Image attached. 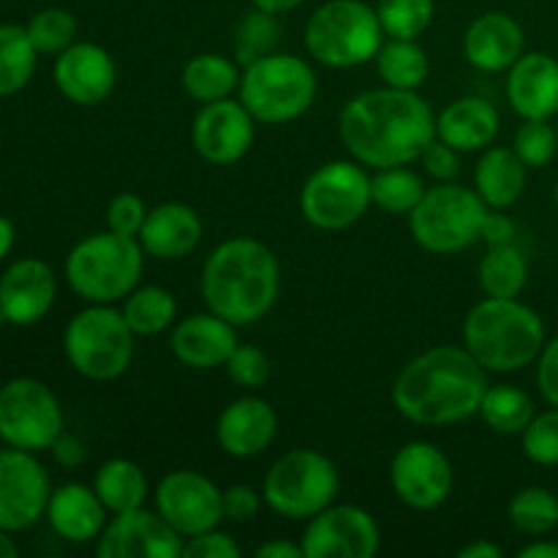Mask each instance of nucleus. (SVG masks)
Here are the masks:
<instances>
[{
    "mask_svg": "<svg viewBox=\"0 0 558 558\" xmlns=\"http://www.w3.org/2000/svg\"><path fill=\"white\" fill-rule=\"evenodd\" d=\"M134 338L123 311L90 303V308L74 314L65 325L63 349L76 374L90 381H112L129 371Z\"/></svg>",
    "mask_w": 558,
    "mask_h": 558,
    "instance_id": "nucleus-8",
    "label": "nucleus"
},
{
    "mask_svg": "<svg viewBox=\"0 0 558 558\" xmlns=\"http://www.w3.org/2000/svg\"><path fill=\"white\" fill-rule=\"evenodd\" d=\"M529 167L512 147H485L474 169V191L490 210H505L521 199Z\"/></svg>",
    "mask_w": 558,
    "mask_h": 558,
    "instance_id": "nucleus-28",
    "label": "nucleus"
},
{
    "mask_svg": "<svg viewBox=\"0 0 558 558\" xmlns=\"http://www.w3.org/2000/svg\"><path fill=\"white\" fill-rule=\"evenodd\" d=\"M145 218L147 207L136 194H118L107 207V227L125 238H140Z\"/></svg>",
    "mask_w": 558,
    "mask_h": 558,
    "instance_id": "nucleus-44",
    "label": "nucleus"
},
{
    "mask_svg": "<svg viewBox=\"0 0 558 558\" xmlns=\"http://www.w3.org/2000/svg\"><path fill=\"white\" fill-rule=\"evenodd\" d=\"M507 101L523 120L558 114V60L548 52H523L507 74Z\"/></svg>",
    "mask_w": 558,
    "mask_h": 558,
    "instance_id": "nucleus-21",
    "label": "nucleus"
},
{
    "mask_svg": "<svg viewBox=\"0 0 558 558\" xmlns=\"http://www.w3.org/2000/svg\"><path fill=\"white\" fill-rule=\"evenodd\" d=\"M512 150L521 156L529 169L548 167L558 153L556 125H550L548 120H523L512 140Z\"/></svg>",
    "mask_w": 558,
    "mask_h": 558,
    "instance_id": "nucleus-41",
    "label": "nucleus"
},
{
    "mask_svg": "<svg viewBox=\"0 0 558 558\" xmlns=\"http://www.w3.org/2000/svg\"><path fill=\"white\" fill-rule=\"evenodd\" d=\"M521 439L529 461L537 463V466H558V407L534 414Z\"/></svg>",
    "mask_w": 558,
    "mask_h": 558,
    "instance_id": "nucleus-42",
    "label": "nucleus"
},
{
    "mask_svg": "<svg viewBox=\"0 0 558 558\" xmlns=\"http://www.w3.org/2000/svg\"><path fill=\"white\" fill-rule=\"evenodd\" d=\"M145 270V248L136 238L98 232L80 240L65 259V281L87 303L112 305L129 298Z\"/></svg>",
    "mask_w": 558,
    "mask_h": 558,
    "instance_id": "nucleus-5",
    "label": "nucleus"
},
{
    "mask_svg": "<svg viewBox=\"0 0 558 558\" xmlns=\"http://www.w3.org/2000/svg\"><path fill=\"white\" fill-rule=\"evenodd\" d=\"M118 82L112 54L93 41H74L54 60V85L69 101L96 107L107 101Z\"/></svg>",
    "mask_w": 558,
    "mask_h": 558,
    "instance_id": "nucleus-19",
    "label": "nucleus"
},
{
    "mask_svg": "<svg viewBox=\"0 0 558 558\" xmlns=\"http://www.w3.org/2000/svg\"><path fill=\"white\" fill-rule=\"evenodd\" d=\"M420 161H423L425 174L434 180H439V183H450V180L458 174V169H461L458 150L456 147L447 145V142H441L439 136H436V140L425 147L423 156H420Z\"/></svg>",
    "mask_w": 558,
    "mask_h": 558,
    "instance_id": "nucleus-47",
    "label": "nucleus"
},
{
    "mask_svg": "<svg viewBox=\"0 0 558 558\" xmlns=\"http://www.w3.org/2000/svg\"><path fill=\"white\" fill-rule=\"evenodd\" d=\"M123 316L134 336H158V332L169 330L178 316V303H174L172 292L163 287H136L123 298Z\"/></svg>",
    "mask_w": 558,
    "mask_h": 558,
    "instance_id": "nucleus-34",
    "label": "nucleus"
},
{
    "mask_svg": "<svg viewBox=\"0 0 558 558\" xmlns=\"http://www.w3.org/2000/svg\"><path fill=\"white\" fill-rule=\"evenodd\" d=\"M20 556V548H16L14 539L9 537L5 529H0V558H16Z\"/></svg>",
    "mask_w": 558,
    "mask_h": 558,
    "instance_id": "nucleus-56",
    "label": "nucleus"
},
{
    "mask_svg": "<svg viewBox=\"0 0 558 558\" xmlns=\"http://www.w3.org/2000/svg\"><path fill=\"white\" fill-rule=\"evenodd\" d=\"M256 136V120L243 101L202 104L191 125V142L194 150L210 163H234L251 150Z\"/></svg>",
    "mask_w": 558,
    "mask_h": 558,
    "instance_id": "nucleus-18",
    "label": "nucleus"
},
{
    "mask_svg": "<svg viewBox=\"0 0 558 558\" xmlns=\"http://www.w3.org/2000/svg\"><path fill=\"white\" fill-rule=\"evenodd\" d=\"M11 245H14V227H11L9 218L0 216V259L9 254Z\"/></svg>",
    "mask_w": 558,
    "mask_h": 558,
    "instance_id": "nucleus-55",
    "label": "nucleus"
},
{
    "mask_svg": "<svg viewBox=\"0 0 558 558\" xmlns=\"http://www.w3.org/2000/svg\"><path fill=\"white\" fill-rule=\"evenodd\" d=\"M49 474L33 452L20 447L0 450V529L25 532L41 515H47Z\"/></svg>",
    "mask_w": 558,
    "mask_h": 558,
    "instance_id": "nucleus-16",
    "label": "nucleus"
},
{
    "mask_svg": "<svg viewBox=\"0 0 558 558\" xmlns=\"http://www.w3.org/2000/svg\"><path fill=\"white\" fill-rule=\"evenodd\" d=\"M341 477L319 450H289L265 474L262 496L272 512L289 521H308L336 501Z\"/></svg>",
    "mask_w": 558,
    "mask_h": 558,
    "instance_id": "nucleus-9",
    "label": "nucleus"
},
{
    "mask_svg": "<svg viewBox=\"0 0 558 558\" xmlns=\"http://www.w3.org/2000/svg\"><path fill=\"white\" fill-rule=\"evenodd\" d=\"M5 325V316H3V311H0V327Z\"/></svg>",
    "mask_w": 558,
    "mask_h": 558,
    "instance_id": "nucleus-58",
    "label": "nucleus"
},
{
    "mask_svg": "<svg viewBox=\"0 0 558 558\" xmlns=\"http://www.w3.org/2000/svg\"><path fill=\"white\" fill-rule=\"evenodd\" d=\"M507 518L526 537H545L558 529V496L539 485L518 490L507 507Z\"/></svg>",
    "mask_w": 558,
    "mask_h": 558,
    "instance_id": "nucleus-38",
    "label": "nucleus"
},
{
    "mask_svg": "<svg viewBox=\"0 0 558 558\" xmlns=\"http://www.w3.org/2000/svg\"><path fill=\"white\" fill-rule=\"evenodd\" d=\"M390 485L398 499L412 510H436L456 488V469L430 441H409L392 458Z\"/></svg>",
    "mask_w": 558,
    "mask_h": 558,
    "instance_id": "nucleus-15",
    "label": "nucleus"
},
{
    "mask_svg": "<svg viewBox=\"0 0 558 558\" xmlns=\"http://www.w3.org/2000/svg\"><path fill=\"white\" fill-rule=\"evenodd\" d=\"M523 52H526V36H523L521 22L505 11L480 14L463 36V54L474 69L485 71V74L510 71V65Z\"/></svg>",
    "mask_w": 558,
    "mask_h": 558,
    "instance_id": "nucleus-23",
    "label": "nucleus"
},
{
    "mask_svg": "<svg viewBox=\"0 0 558 558\" xmlns=\"http://www.w3.org/2000/svg\"><path fill=\"white\" fill-rule=\"evenodd\" d=\"M281 33L283 31L281 22H278V14L256 9L254 5V9L240 20L238 31H234V60L240 63V69L267 58V54L278 52Z\"/></svg>",
    "mask_w": 558,
    "mask_h": 558,
    "instance_id": "nucleus-37",
    "label": "nucleus"
},
{
    "mask_svg": "<svg viewBox=\"0 0 558 558\" xmlns=\"http://www.w3.org/2000/svg\"><path fill=\"white\" fill-rule=\"evenodd\" d=\"M93 488L112 515L145 507L147 501L145 472H142L140 463L129 461V458H112V461L104 463L96 472Z\"/></svg>",
    "mask_w": 558,
    "mask_h": 558,
    "instance_id": "nucleus-31",
    "label": "nucleus"
},
{
    "mask_svg": "<svg viewBox=\"0 0 558 558\" xmlns=\"http://www.w3.org/2000/svg\"><path fill=\"white\" fill-rule=\"evenodd\" d=\"M185 539L169 526L161 512L145 507L118 512L96 539L98 558H183Z\"/></svg>",
    "mask_w": 558,
    "mask_h": 558,
    "instance_id": "nucleus-17",
    "label": "nucleus"
},
{
    "mask_svg": "<svg viewBox=\"0 0 558 558\" xmlns=\"http://www.w3.org/2000/svg\"><path fill=\"white\" fill-rule=\"evenodd\" d=\"M537 387L550 407H558V336L545 341L537 357Z\"/></svg>",
    "mask_w": 558,
    "mask_h": 558,
    "instance_id": "nucleus-48",
    "label": "nucleus"
},
{
    "mask_svg": "<svg viewBox=\"0 0 558 558\" xmlns=\"http://www.w3.org/2000/svg\"><path fill=\"white\" fill-rule=\"evenodd\" d=\"M463 347L485 371H521L543 352V316L518 298H485L463 319Z\"/></svg>",
    "mask_w": 558,
    "mask_h": 558,
    "instance_id": "nucleus-4",
    "label": "nucleus"
},
{
    "mask_svg": "<svg viewBox=\"0 0 558 558\" xmlns=\"http://www.w3.org/2000/svg\"><path fill=\"white\" fill-rule=\"evenodd\" d=\"M156 510L183 539L218 529L223 521V490L210 477L191 469L169 472L158 483Z\"/></svg>",
    "mask_w": 558,
    "mask_h": 558,
    "instance_id": "nucleus-13",
    "label": "nucleus"
},
{
    "mask_svg": "<svg viewBox=\"0 0 558 558\" xmlns=\"http://www.w3.org/2000/svg\"><path fill=\"white\" fill-rule=\"evenodd\" d=\"M254 554L256 558H303V545L289 539H267Z\"/></svg>",
    "mask_w": 558,
    "mask_h": 558,
    "instance_id": "nucleus-51",
    "label": "nucleus"
},
{
    "mask_svg": "<svg viewBox=\"0 0 558 558\" xmlns=\"http://www.w3.org/2000/svg\"><path fill=\"white\" fill-rule=\"evenodd\" d=\"M554 202H556V207H558V183H556V189H554Z\"/></svg>",
    "mask_w": 558,
    "mask_h": 558,
    "instance_id": "nucleus-57",
    "label": "nucleus"
},
{
    "mask_svg": "<svg viewBox=\"0 0 558 558\" xmlns=\"http://www.w3.org/2000/svg\"><path fill=\"white\" fill-rule=\"evenodd\" d=\"M374 60L379 80L396 90H420L430 74V60L417 38H390Z\"/></svg>",
    "mask_w": 558,
    "mask_h": 558,
    "instance_id": "nucleus-30",
    "label": "nucleus"
},
{
    "mask_svg": "<svg viewBox=\"0 0 558 558\" xmlns=\"http://www.w3.org/2000/svg\"><path fill=\"white\" fill-rule=\"evenodd\" d=\"M278 414L265 398L245 396L229 403L216 423V439L232 458H256L272 445Z\"/></svg>",
    "mask_w": 558,
    "mask_h": 558,
    "instance_id": "nucleus-24",
    "label": "nucleus"
},
{
    "mask_svg": "<svg viewBox=\"0 0 558 558\" xmlns=\"http://www.w3.org/2000/svg\"><path fill=\"white\" fill-rule=\"evenodd\" d=\"M58 281L47 262L20 259L0 276V311L9 325H36L52 308Z\"/></svg>",
    "mask_w": 558,
    "mask_h": 558,
    "instance_id": "nucleus-20",
    "label": "nucleus"
},
{
    "mask_svg": "<svg viewBox=\"0 0 558 558\" xmlns=\"http://www.w3.org/2000/svg\"><path fill=\"white\" fill-rule=\"evenodd\" d=\"M488 205L474 189L439 183L425 191L420 205L409 213V229L417 245L430 254H458L480 240Z\"/></svg>",
    "mask_w": 558,
    "mask_h": 558,
    "instance_id": "nucleus-10",
    "label": "nucleus"
},
{
    "mask_svg": "<svg viewBox=\"0 0 558 558\" xmlns=\"http://www.w3.org/2000/svg\"><path fill=\"white\" fill-rule=\"evenodd\" d=\"M425 191L428 189L423 178L409 167H387L371 174V199L379 210L392 216H409L420 205Z\"/></svg>",
    "mask_w": 558,
    "mask_h": 558,
    "instance_id": "nucleus-35",
    "label": "nucleus"
},
{
    "mask_svg": "<svg viewBox=\"0 0 558 558\" xmlns=\"http://www.w3.org/2000/svg\"><path fill=\"white\" fill-rule=\"evenodd\" d=\"M501 129L499 109L480 96L458 98L436 114V136L458 153L485 150Z\"/></svg>",
    "mask_w": 558,
    "mask_h": 558,
    "instance_id": "nucleus-27",
    "label": "nucleus"
},
{
    "mask_svg": "<svg viewBox=\"0 0 558 558\" xmlns=\"http://www.w3.org/2000/svg\"><path fill=\"white\" fill-rule=\"evenodd\" d=\"M262 501H265V496H262L254 485H232V488L223 490V521H232V523L254 521Z\"/></svg>",
    "mask_w": 558,
    "mask_h": 558,
    "instance_id": "nucleus-46",
    "label": "nucleus"
},
{
    "mask_svg": "<svg viewBox=\"0 0 558 558\" xmlns=\"http://www.w3.org/2000/svg\"><path fill=\"white\" fill-rule=\"evenodd\" d=\"M136 240L145 254L156 259H185L202 243V218L183 202H163L147 210L145 227Z\"/></svg>",
    "mask_w": 558,
    "mask_h": 558,
    "instance_id": "nucleus-25",
    "label": "nucleus"
},
{
    "mask_svg": "<svg viewBox=\"0 0 558 558\" xmlns=\"http://www.w3.org/2000/svg\"><path fill=\"white\" fill-rule=\"evenodd\" d=\"M281 292V265L254 238L223 240L202 267V298L207 311L234 327L265 319Z\"/></svg>",
    "mask_w": 558,
    "mask_h": 558,
    "instance_id": "nucleus-3",
    "label": "nucleus"
},
{
    "mask_svg": "<svg viewBox=\"0 0 558 558\" xmlns=\"http://www.w3.org/2000/svg\"><path fill=\"white\" fill-rule=\"evenodd\" d=\"M436 0H379L376 14H379L385 36L390 38H417L434 22Z\"/></svg>",
    "mask_w": 558,
    "mask_h": 558,
    "instance_id": "nucleus-39",
    "label": "nucleus"
},
{
    "mask_svg": "<svg viewBox=\"0 0 558 558\" xmlns=\"http://www.w3.org/2000/svg\"><path fill=\"white\" fill-rule=\"evenodd\" d=\"M556 136H558V120H556Z\"/></svg>",
    "mask_w": 558,
    "mask_h": 558,
    "instance_id": "nucleus-59",
    "label": "nucleus"
},
{
    "mask_svg": "<svg viewBox=\"0 0 558 558\" xmlns=\"http://www.w3.org/2000/svg\"><path fill=\"white\" fill-rule=\"evenodd\" d=\"M240 80H243V71H240L238 60L213 52L194 54L183 65V76H180L183 90L199 104L232 98V93L240 90Z\"/></svg>",
    "mask_w": 558,
    "mask_h": 558,
    "instance_id": "nucleus-29",
    "label": "nucleus"
},
{
    "mask_svg": "<svg viewBox=\"0 0 558 558\" xmlns=\"http://www.w3.org/2000/svg\"><path fill=\"white\" fill-rule=\"evenodd\" d=\"M36 54L27 27L0 25V96H11L33 80Z\"/></svg>",
    "mask_w": 558,
    "mask_h": 558,
    "instance_id": "nucleus-36",
    "label": "nucleus"
},
{
    "mask_svg": "<svg viewBox=\"0 0 558 558\" xmlns=\"http://www.w3.org/2000/svg\"><path fill=\"white\" fill-rule=\"evenodd\" d=\"M107 507L98 499L96 488L69 483L52 490L47 505V521L60 539L74 545L96 543L107 526Z\"/></svg>",
    "mask_w": 558,
    "mask_h": 558,
    "instance_id": "nucleus-26",
    "label": "nucleus"
},
{
    "mask_svg": "<svg viewBox=\"0 0 558 558\" xmlns=\"http://www.w3.org/2000/svg\"><path fill=\"white\" fill-rule=\"evenodd\" d=\"M305 558H374L379 554V523L357 505H330L308 518L303 539Z\"/></svg>",
    "mask_w": 558,
    "mask_h": 558,
    "instance_id": "nucleus-14",
    "label": "nucleus"
},
{
    "mask_svg": "<svg viewBox=\"0 0 558 558\" xmlns=\"http://www.w3.org/2000/svg\"><path fill=\"white\" fill-rule=\"evenodd\" d=\"M63 434V409L38 379H11L0 387V439L9 447L38 452L49 450Z\"/></svg>",
    "mask_w": 558,
    "mask_h": 558,
    "instance_id": "nucleus-12",
    "label": "nucleus"
},
{
    "mask_svg": "<svg viewBox=\"0 0 558 558\" xmlns=\"http://www.w3.org/2000/svg\"><path fill=\"white\" fill-rule=\"evenodd\" d=\"M477 414L496 434L521 436L537 412H534V401L529 398V392H523L521 387L488 385Z\"/></svg>",
    "mask_w": 558,
    "mask_h": 558,
    "instance_id": "nucleus-33",
    "label": "nucleus"
},
{
    "mask_svg": "<svg viewBox=\"0 0 558 558\" xmlns=\"http://www.w3.org/2000/svg\"><path fill=\"white\" fill-rule=\"evenodd\" d=\"M374 205L371 174L360 161H330L316 169L300 191L303 218L325 232L352 227Z\"/></svg>",
    "mask_w": 558,
    "mask_h": 558,
    "instance_id": "nucleus-11",
    "label": "nucleus"
},
{
    "mask_svg": "<svg viewBox=\"0 0 558 558\" xmlns=\"http://www.w3.org/2000/svg\"><path fill=\"white\" fill-rule=\"evenodd\" d=\"M518 558H558V543L556 539L534 537V543L518 550Z\"/></svg>",
    "mask_w": 558,
    "mask_h": 558,
    "instance_id": "nucleus-53",
    "label": "nucleus"
},
{
    "mask_svg": "<svg viewBox=\"0 0 558 558\" xmlns=\"http://www.w3.org/2000/svg\"><path fill=\"white\" fill-rule=\"evenodd\" d=\"M385 44V27L365 0H327L305 22V49L327 69H357Z\"/></svg>",
    "mask_w": 558,
    "mask_h": 558,
    "instance_id": "nucleus-6",
    "label": "nucleus"
},
{
    "mask_svg": "<svg viewBox=\"0 0 558 558\" xmlns=\"http://www.w3.org/2000/svg\"><path fill=\"white\" fill-rule=\"evenodd\" d=\"M461 558H501L505 556V550L499 548L496 543H490V539H474V543L463 545Z\"/></svg>",
    "mask_w": 558,
    "mask_h": 558,
    "instance_id": "nucleus-52",
    "label": "nucleus"
},
{
    "mask_svg": "<svg viewBox=\"0 0 558 558\" xmlns=\"http://www.w3.org/2000/svg\"><path fill=\"white\" fill-rule=\"evenodd\" d=\"M251 3H254L256 9L272 11V14H283V11H292L298 9V5H303L305 0H251Z\"/></svg>",
    "mask_w": 558,
    "mask_h": 558,
    "instance_id": "nucleus-54",
    "label": "nucleus"
},
{
    "mask_svg": "<svg viewBox=\"0 0 558 558\" xmlns=\"http://www.w3.org/2000/svg\"><path fill=\"white\" fill-rule=\"evenodd\" d=\"M169 347H172L178 363H183L185 368H221V365H227L234 347H238V327L223 319V316L213 314V311L185 316L174 325Z\"/></svg>",
    "mask_w": 558,
    "mask_h": 558,
    "instance_id": "nucleus-22",
    "label": "nucleus"
},
{
    "mask_svg": "<svg viewBox=\"0 0 558 558\" xmlns=\"http://www.w3.org/2000/svg\"><path fill=\"white\" fill-rule=\"evenodd\" d=\"M515 223H512V218L507 216V213L501 210H490L485 213L483 218V229H480V240H483L485 245H507V243H515Z\"/></svg>",
    "mask_w": 558,
    "mask_h": 558,
    "instance_id": "nucleus-49",
    "label": "nucleus"
},
{
    "mask_svg": "<svg viewBox=\"0 0 558 558\" xmlns=\"http://www.w3.org/2000/svg\"><path fill=\"white\" fill-rule=\"evenodd\" d=\"M488 371L466 347H434L407 363L392 385V403L414 425H456L480 412Z\"/></svg>",
    "mask_w": 558,
    "mask_h": 558,
    "instance_id": "nucleus-2",
    "label": "nucleus"
},
{
    "mask_svg": "<svg viewBox=\"0 0 558 558\" xmlns=\"http://www.w3.org/2000/svg\"><path fill=\"white\" fill-rule=\"evenodd\" d=\"M49 450H52L54 461L65 469H76V466H82V461H85V445H82L76 436L65 434V430L52 441V447H49Z\"/></svg>",
    "mask_w": 558,
    "mask_h": 558,
    "instance_id": "nucleus-50",
    "label": "nucleus"
},
{
    "mask_svg": "<svg viewBox=\"0 0 558 558\" xmlns=\"http://www.w3.org/2000/svg\"><path fill=\"white\" fill-rule=\"evenodd\" d=\"M338 131L354 161L368 169L409 167L436 140V114L417 90L379 87L343 107Z\"/></svg>",
    "mask_w": 558,
    "mask_h": 558,
    "instance_id": "nucleus-1",
    "label": "nucleus"
},
{
    "mask_svg": "<svg viewBox=\"0 0 558 558\" xmlns=\"http://www.w3.org/2000/svg\"><path fill=\"white\" fill-rule=\"evenodd\" d=\"M485 298H518L526 289L529 262L515 243L488 245L477 267Z\"/></svg>",
    "mask_w": 558,
    "mask_h": 558,
    "instance_id": "nucleus-32",
    "label": "nucleus"
},
{
    "mask_svg": "<svg viewBox=\"0 0 558 558\" xmlns=\"http://www.w3.org/2000/svg\"><path fill=\"white\" fill-rule=\"evenodd\" d=\"M33 47L44 54H60L76 41V20L65 9H44L27 22Z\"/></svg>",
    "mask_w": 558,
    "mask_h": 558,
    "instance_id": "nucleus-40",
    "label": "nucleus"
},
{
    "mask_svg": "<svg viewBox=\"0 0 558 558\" xmlns=\"http://www.w3.org/2000/svg\"><path fill=\"white\" fill-rule=\"evenodd\" d=\"M238 93L256 123H292L314 104L316 74L298 54L272 52L245 65Z\"/></svg>",
    "mask_w": 558,
    "mask_h": 558,
    "instance_id": "nucleus-7",
    "label": "nucleus"
},
{
    "mask_svg": "<svg viewBox=\"0 0 558 558\" xmlns=\"http://www.w3.org/2000/svg\"><path fill=\"white\" fill-rule=\"evenodd\" d=\"M223 368L229 379L243 390H259L270 379V357L259 347H248V343H238Z\"/></svg>",
    "mask_w": 558,
    "mask_h": 558,
    "instance_id": "nucleus-43",
    "label": "nucleus"
},
{
    "mask_svg": "<svg viewBox=\"0 0 558 558\" xmlns=\"http://www.w3.org/2000/svg\"><path fill=\"white\" fill-rule=\"evenodd\" d=\"M240 550L238 539L221 529H210L196 537H189L183 545V558H238Z\"/></svg>",
    "mask_w": 558,
    "mask_h": 558,
    "instance_id": "nucleus-45",
    "label": "nucleus"
}]
</instances>
